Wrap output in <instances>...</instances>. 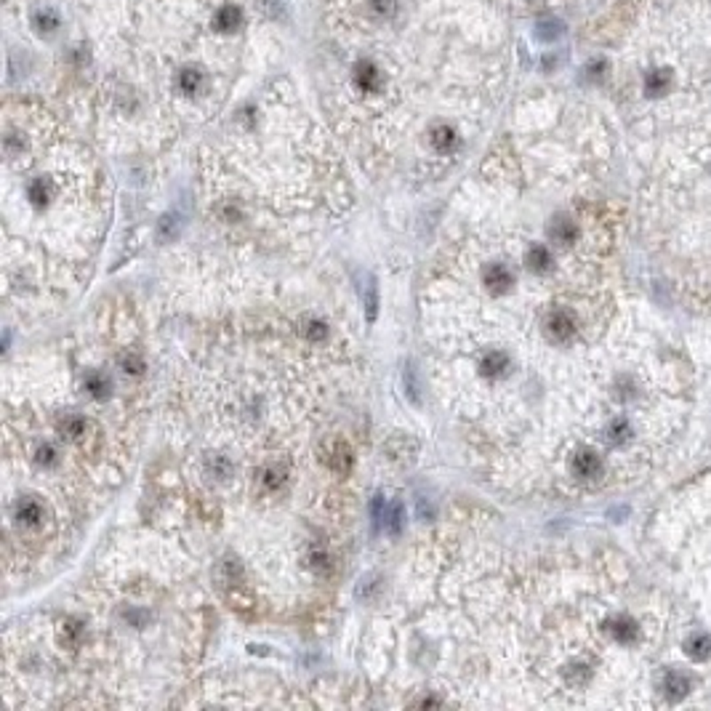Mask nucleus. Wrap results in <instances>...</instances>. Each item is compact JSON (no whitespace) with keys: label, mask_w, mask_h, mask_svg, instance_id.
Returning <instances> with one entry per match:
<instances>
[{"label":"nucleus","mask_w":711,"mask_h":711,"mask_svg":"<svg viewBox=\"0 0 711 711\" xmlns=\"http://www.w3.org/2000/svg\"><path fill=\"white\" fill-rule=\"evenodd\" d=\"M322 339L318 320H299L291 339L259 322L229 328L190 370L181 400L197 416L184 424V458H192L184 469L192 504L211 520L240 498L251 514L272 517L299 495L309 469L339 483L355 474L349 437L325 426Z\"/></svg>","instance_id":"1"},{"label":"nucleus","mask_w":711,"mask_h":711,"mask_svg":"<svg viewBox=\"0 0 711 711\" xmlns=\"http://www.w3.org/2000/svg\"><path fill=\"white\" fill-rule=\"evenodd\" d=\"M51 363L43 384L6 394V483L22 480L6 490L8 570L48 562L67 528L120 485L147 403L139 381L150 368L131 320L70 339Z\"/></svg>","instance_id":"2"},{"label":"nucleus","mask_w":711,"mask_h":711,"mask_svg":"<svg viewBox=\"0 0 711 711\" xmlns=\"http://www.w3.org/2000/svg\"><path fill=\"white\" fill-rule=\"evenodd\" d=\"M687 690H690V682L679 672H669L663 677V693L672 700H679L682 696H687Z\"/></svg>","instance_id":"3"},{"label":"nucleus","mask_w":711,"mask_h":711,"mask_svg":"<svg viewBox=\"0 0 711 711\" xmlns=\"http://www.w3.org/2000/svg\"><path fill=\"white\" fill-rule=\"evenodd\" d=\"M709 653H711V639L709 637H693L690 642H687V655L690 658H696V660H703V658H709Z\"/></svg>","instance_id":"4"},{"label":"nucleus","mask_w":711,"mask_h":711,"mask_svg":"<svg viewBox=\"0 0 711 711\" xmlns=\"http://www.w3.org/2000/svg\"><path fill=\"white\" fill-rule=\"evenodd\" d=\"M666 83H669L666 72H650L648 75V91L650 93H660V91H666Z\"/></svg>","instance_id":"5"}]
</instances>
